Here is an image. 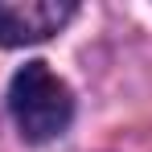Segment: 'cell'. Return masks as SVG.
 <instances>
[{
    "mask_svg": "<svg viewBox=\"0 0 152 152\" xmlns=\"http://www.w3.org/2000/svg\"><path fill=\"white\" fill-rule=\"evenodd\" d=\"M8 107H12V119L21 127L29 144H45L58 140L70 119H74V99H70V86L53 74L45 62H25L12 82H8Z\"/></svg>",
    "mask_w": 152,
    "mask_h": 152,
    "instance_id": "6da1fadb",
    "label": "cell"
},
{
    "mask_svg": "<svg viewBox=\"0 0 152 152\" xmlns=\"http://www.w3.org/2000/svg\"><path fill=\"white\" fill-rule=\"evenodd\" d=\"M74 17L70 0H0V50L45 41Z\"/></svg>",
    "mask_w": 152,
    "mask_h": 152,
    "instance_id": "7a4b0ae2",
    "label": "cell"
}]
</instances>
